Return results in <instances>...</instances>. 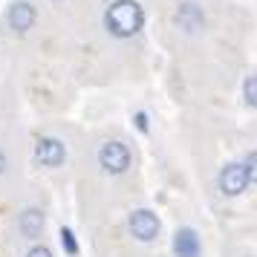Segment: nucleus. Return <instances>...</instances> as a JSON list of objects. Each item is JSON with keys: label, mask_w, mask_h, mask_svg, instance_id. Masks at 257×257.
I'll return each mask as SVG.
<instances>
[{"label": "nucleus", "mask_w": 257, "mask_h": 257, "mask_svg": "<svg viewBox=\"0 0 257 257\" xmlns=\"http://www.w3.org/2000/svg\"><path fill=\"white\" fill-rule=\"evenodd\" d=\"M142 26H145V9H142L136 0H116L110 3L104 12V29L118 41H127V38L139 35Z\"/></svg>", "instance_id": "f257e3e1"}, {"label": "nucleus", "mask_w": 257, "mask_h": 257, "mask_svg": "<svg viewBox=\"0 0 257 257\" xmlns=\"http://www.w3.org/2000/svg\"><path fill=\"white\" fill-rule=\"evenodd\" d=\"M98 165H101V171L110 176H121L130 171V165H133V156H130V148L124 142H116L110 139L104 142L101 148H98Z\"/></svg>", "instance_id": "f03ea898"}, {"label": "nucleus", "mask_w": 257, "mask_h": 257, "mask_svg": "<svg viewBox=\"0 0 257 257\" xmlns=\"http://www.w3.org/2000/svg\"><path fill=\"white\" fill-rule=\"evenodd\" d=\"M205 24H208L205 9L199 6L197 0H182V3L176 6V26H179L185 35H197V32H202Z\"/></svg>", "instance_id": "7ed1b4c3"}, {"label": "nucleus", "mask_w": 257, "mask_h": 257, "mask_svg": "<svg viewBox=\"0 0 257 257\" xmlns=\"http://www.w3.org/2000/svg\"><path fill=\"white\" fill-rule=\"evenodd\" d=\"M130 234L136 237V240H142V243H153L156 237H159V231H162V225H159V217L153 214V211L148 208H139L130 214Z\"/></svg>", "instance_id": "20e7f679"}, {"label": "nucleus", "mask_w": 257, "mask_h": 257, "mask_svg": "<svg viewBox=\"0 0 257 257\" xmlns=\"http://www.w3.org/2000/svg\"><path fill=\"white\" fill-rule=\"evenodd\" d=\"M6 24L15 35H26L32 26L38 24V9L29 3V0H15L6 12Z\"/></svg>", "instance_id": "39448f33"}, {"label": "nucleus", "mask_w": 257, "mask_h": 257, "mask_svg": "<svg viewBox=\"0 0 257 257\" xmlns=\"http://www.w3.org/2000/svg\"><path fill=\"white\" fill-rule=\"evenodd\" d=\"M67 159V148L64 142L55 139V136H41L35 142V162L44 165V168H61Z\"/></svg>", "instance_id": "423d86ee"}, {"label": "nucleus", "mask_w": 257, "mask_h": 257, "mask_svg": "<svg viewBox=\"0 0 257 257\" xmlns=\"http://www.w3.org/2000/svg\"><path fill=\"white\" fill-rule=\"evenodd\" d=\"M248 188V176H245L243 162H228L220 171V191L225 197H240Z\"/></svg>", "instance_id": "0eeeda50"}, {"label": "nucleus", "mask_w": 257, "mask_h": 257, "mask_svg": "<svg viewBox=\"0 0 257 257\" xmlns=\"http://www.w3.org/2000/svg\"><path fill=\"white\" fill-rule=\"evenodd\" d=\"M47 228V214L35 205H29L18 214V234L26 240H41V234Z\"/></svg>", "instance_id": "6e6552de"}, {"label": "nucleus", "mask_w": 257, "mask_h": 257, "mask_svg": "<svg viewBox=\"0 0 257 257\" xmlns=\"http://www.w3.org/2000/svg\"><path fill=\"white\" fill-rule=\"evenodd\" d=\"M174 251L176 257H199L202 254V245H199V237L194 228H179L174 237Z\"/></svg>", "instance_id": "1a4fd4ad"}, {"label": "nucleus", "mask_w": 257, "mask_h": 257, "mask_svg": "<svg viewBox=\"0 0 257 257\" xmlns=\"http://www.w3.org/2000/svg\"><path fill=\"white\" fill-rule=\"evenodd\" d=\"M243 98H245V104L251 107V110H257V75L245 78V84H243Z\"/></svg>", "instance_id": "9d476101"}, {"label": "nucleus", "mask_w": 257, "mask_h": 257, "mask_svg": "<svg viewBox=\"0 0 257 257\" xmlns=\"http://www.w3.org/2000/svg\"><path fill=\"white\" fill-rule=\"evenodd\" d=\"M243 168H245V176H248V182H257V151L245 156Z\"/></svg>", "instance_id": "9b49d317"}, {"label": "nucleus", "mask_w": 257, "mask_h": 257, "mask_svg": "<svg viewBox=\"0 0 257 257\" xmlns=\"http://www.w3.org/2000/svg\"><path fill=\"white\" fill-rule=\"evenodd\" d=\"M26 257H55L52 254V248L49 245H44V243H35L29 251H26Z\"/></svg>", "instance_id": "f8f14e48"}, {"label": "nucleus", "mask_w": 257, "mask_h": 257, "mask_svg": "<svg viewBox=\"0 0 257 257\" xmlns=\"http://www.w3.org/2000/svg\"><path fill=\"white\" fill-rule=\"evenodd\" d=\"M61 243L70 248V254H75V251H78V245H75V240H72V231H61Z\"/></svg>", "instance_id": "ddd939ff"}, {"label": "nucleus", "mask_w": 257, "mask_h": 257, "mask_svg": "<svg viewBox=\"0 0 257 257\" xmlns=\"http://www.w3.org/2000/svg\"><path fill=\"white\" fill-rule=\"evenodd\" d=\"M6 174H9V156H6L3 148H0V179H3Z\"/></svg>", "instance_id": "4468645a"}, {"label": "nucleus", "mask_w": 257, "mask_h": 257, "mask_svg": "<svg viewBox=\"0 0 257 257\" xmlns=\"http://www.w3.org/2000/svg\"><path fill=\"white\" fill-rule=\"evenodd\" d=\"M136 124H139L142 130H148V116H145V113H139V116H136Z\"/></svg>", "instance_id": "2eb2a0df"}]
</instances>
